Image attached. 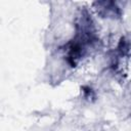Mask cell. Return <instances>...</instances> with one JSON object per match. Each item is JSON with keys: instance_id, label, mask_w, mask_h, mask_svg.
<instances>
[{"instance_id": "1", "label": "cell", "mask_w": 131, "mask_h": 131, "mask_svg": "<svg viewBox=\"0 0 131 131\" xmlns=\"http://www.w3.org/2000/svg\"><path fill=\"white\" fill-rule=\"evenodd\" d=\"M96 10L102 17H117L120 15V9L115 2H96Z\"/></svg>"}]
</instances>
